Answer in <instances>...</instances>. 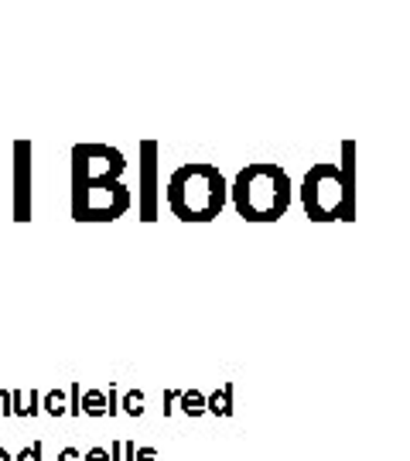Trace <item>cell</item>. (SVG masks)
<instances>
[{"mask_svg": "<svg viewBox=\"0 0 410 461\" xmlns=\"http://www.w3.org/2000/svg\"><path fill=\"white\" fill-rule=\"evenodd\" d=\"M164 198H168L171 215H178L181 222H213L230 198V185L215 165L192 161V165L175 167V175L168 178V188H164Z\"/></svg>", "mask_w": 410, "mask_h": 461, "instance_id": "cell-2", "label": "cell"}, {"mask_svg": "<svg viewBox=\"0 0 410 461\" xmlns=\"http://www.w3.org/2000/svg\"><path fill=\"white\" fill-rule=\"evenodd\" d=\"M28 158H32V148L17 144V219H28V212H32V205H28Z\"/></svg>", "mask_w": 410, "mask_h": 461, "instance_id": "cell-5", "label": "cell"}, {"mask_svg": "<svg viewBox=\"0 0 410 461\" xmlns=\"http://www.w3.org/2000/svg\"><path fill=\"white\" fill-rule=\"evenodd\" d=\"M154 144H144V219H154Z\"/></svg>", "mask_w": 410, "mask_h": 461, "instance_id": "cell-6", "label": "cell"}, {"mask_svg": "<svg viewBox=\"0 0 410 461\" xmlns=\"http://www.w3.org/2000/svg\"><path fill=\"white\" fill-rule=\"evenodd\" d=\"M123 154L103 144L72 148V219L106 222L127 212L131 195L120 185Z\"/></svg>", "mask_w": 410, "mask_h": 461, "instance_id": "cell-1", "label": "cell"}, {"mask_svg": "<svg viewBox=\"0 0 410 461\" xmlns=\"http://www.w3.org/2000/svg\"><path fill=\"white\" fill-rule=\"evenodd\" d=\"M291 195L295 188L287 171L270 161H253L240 167V175L230 185L232 205L246 222H278L291 209Z\"/></svg>", "mask_w": 410, "mask_h": 461, "instance_id": "cell-3", "label": "cell"}, {"mask_svg": "<svg viewBox=\"0 0 410 461\" xmlns=\"http://www.w3.org/2000/svg\"><path fill=\"white\" fill-rule=\"evenodd\" d=\"M301 205L312 222L356 219V188H352V144H345V165H314L301 182Z\"/></svg>", "mask_w": 410, "mask_h": 461, "instance_id": "cell-4", "label": "cell"}]
</instances>
